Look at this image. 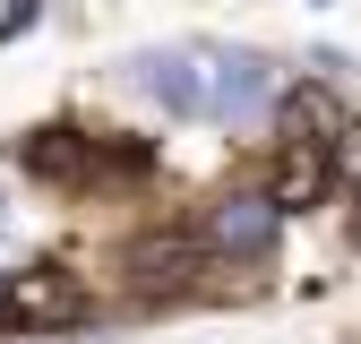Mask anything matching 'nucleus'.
<instances>
[{
    "mask_svg": "<svg viewBox=\"0 0 361 344\" xmlns=\"http://www.w3.org/2000/svg\"><path fill=\"white\" fill-rule=\"evenodd\" d=\"M327 181H336V147H319V138H284L276 164H267V198L284 215H310L327 198Z\"/></svg>",
    "mask_w": 361,
    "mask_h": 344,
    "instance_id": "obj_4",
    "label": "nucleus"
},
{
    "mask_svg": "<svg viewBox=\"0 0 361 344\" xmlns=\"http://www.w3.org/2000/svg\"><path fill=\"white\" fill-rule=\"evenodd\" d=\"M276 233H284V207L267 198V190H233V198H215L207 224H198V241H207L215 258H233V267H267V258H276Z\"/></svg>",
    "mask_w": 361,
    "mask_h": 344,
    "instance_id": "obj_1",
    "label": "nucleus"
},
{
    "mask_svg": "<svg viewBox=\"0 0 361 344\" xmlns=\"http://www.w3.org/2000/svg\"><path fill=\"white\" fill-rule=\"evenodd\" d=\"M129 86L155 95L172 121H215V69H207V43H180V52H138L129 61Z\"/></svg>",
    "mask_w": 361,
    "mask_h": 344,
    "instance_id": "obj_2",
    "label": "nucleus"
},
{
    "mask_svg": "<svg viewBox=\"0 0 361 344\" xmlns=\"http://www.w3.org/2000/svg\"><path fill=\"white\" fill-rule=\"evenodd\" d=\"M310 9H327V0H310Z\"/></svg>",
    "mask_w": 361,
    "mask_h": 344,
    "instance_id": "obj_10",
    "label": "nucleus"
},
{
    "mask_svg": "<svg viewBox=\"0 0 361 344\" xmlns=\"http://www.w3.org/2000/svg\"><path fill=\"white\" fill-rule=\"evenodd\" d=\"M267 121H276V138H319V147H336V129H344V112H336V95H327V78L284 86Z\"/></svg>",
    "mask_w": 361,
    "mask_h": 344,
    "instance_id": "obj_6",
    "label": "nucleus"
},
{
    "mask_svg": "<svg viewBox=\"0 0 361 344\" xmlns=\"http://www.w3.org/2000/svg\"><path fill=\"white\" fill-rule=\"evenodd\" d=\"M336 181H353V190H361V121H344V129H336Z\"/></svg>",
    "mask_w": 361,
    "mask_h": 344,
    "instance_id": "obj_8",
    "label": "nucleus"
},
{
    "mask_svg": "<svg viewBox=\"0 0 361 344\" xmlns=\"http://www.w3.org/2000/svg\"><path fill=\"white\" fill-rule=\"evenodd\" d=\"M18 164L35 172V181H86V172H95V138H78L69 121H43V129H26Z\"/></svg>",
    "mask_w": 361,
    "mask_h": 344,
    "instance_id": "obj_5",
    "label": "nucleus"
},
{
    "mask_svg": "<svg viewBox=\"0 0 361 344\" xmlns=\"http://www.w3.org/2000/svg\"><path fill=\"white\" fill-rule=\"evenodd\" d=\"M198 258H215V250L207 241H138L129 267H138V284H180V276H198Z\"/></svg>",
    "mask_w": 361,
    "mask_h": 344,
    "instance_id": "obj_7",
    "label": "nucleus"
},
{
    "mask_svg": "<svg viewBox=\"0 0 361 344\" xmlns=\"http://www.w3.org/2000/svg\"><path fill=\"white\" fill-rule=\"evenodd\" d=\"M35 18H43V0H9V9H0V43H9L18 26H35Z\"/></svg>",
    "mask_w": 361,
    "mask_h": 344,
    "instance_id": "obj_9",
    "label": "nucleus"
},
{
    "mask_svg": "<svg viewBox=\"0 0 361 344\" xmlns=\"http://www.w3.org/2000/svg\"><path fill=\"white\" fill-rule=\"evenodd\" d=\"M0 284H9V267H0Z\"/></svg>",
    "mask_w": 361,
    "mask_h": 344,
    "instance_id": "obj_11",
    "label": "nucleus"
},
{
    "mask_svg": "<svg viewBox=\"0 0 361 344\" xmlns=\"http://www.w3.org/2000/svg\"><path fill=\"white\" fill-rule=\"evenodd\" d=\"M207 69H215V121H224V129L276 112V95H284L267 52H215V43H207Z\"/></svg>",
    "mask_w": 361,
    "mask_h": 344,
    "instance_id": "obj_3",
    "label": "nucleus"
}]
</instances>
